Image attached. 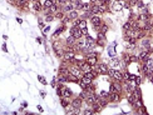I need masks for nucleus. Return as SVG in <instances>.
<instances>
[{
	"instance_id": "1",
	"label": "nucleus",
	"mask_w": 153,
	"mask_h": 115,
	"mask_svg": "<svg viewBox=\"0 0 153 115\" xmlns=\"http://www.w3.org/2000/svg\"><path fill=\"white\" fill-rule=\"evenodd\" d=\"M69 73L70 74H73L74 76H77L78 79H82L83 78V75H84V73H83V70L81 69V66H72V68H69Z\"/></svg>"
},
{
	"instance_id": "2",
	"label": "nucleus",
	"mask_w": 153,
	"mask_h": 115,
	"mask_svg": "<svg viewBox=\"0 0 153 115\" xmlns=\"http://www.w3.org/2000/svg\"><path fill=\"white\" fill-rule=\"evenodd\" d=\"M70 35H73L75 39H81L83 36V31H82V29H79L78 26H73L70 29Z\"/></svg>"
},
{
	"instance_id": "3",
	"label": "nucleus",
	"mask_w": 153,
	"mask_h": 115,
	"mask_svg": "<svg viewBox=\"0 0 153 115\" xmlns=\"http://www.w3.org/2000/svg\"><path fill=\"white\" fill-rule=\"evenodd\" d=\"M90 21H92L93 26L97 28V29H99L102 25H103V23H102V19H100L99 16H96V15H93V16L90 18Z\"/></svg>"
},
{
	"instance_id": "4",
	"label": "nucleus",
	"mask_w": 153,
	"mask_h": 115,
	"mask_svg": "<svg viewBox=\"0 0 153 115\" xmlns=\"http://www.w3.org/2000/svg\"><path fill=\"white\" fill-rule=\"evenodd\" d=\"M122 91V86L119 84V81L111 84V93H121Z\"/></svg>"
},
{
	"instance_id": "5",
	"label": "nucleus",
	"mask_w": 153,
	"mask_h": 115,
	"mask_svg": "<svg viewBox=\"0 0 153 115\" xmlns=\"http://www.w3.org/2000/svg\"><path fill=\"white\" fill-rule=\"evenodd\" d=\"M97 70L99 74H108V66L105 65V64H99V65L97 66Z\"/></svg>"
},
{
	"instance_id": "6",
	"label": "nucleus",
	"mask_w": 153,
	"mask_h": 115,
	"mask_svg": "<svg viewBox=\"0 0 153 115\" xmlns=\"http://www.w3.org/2000/svg\"><path fill=\"white\" fill-rule=\"evenodd\" d=\"M74 10V4H72V3H67V4H64L63 5V10L62 11H67V13H70Z\"/></svg>"
},
{
	"instance_id": "7",
	"label": "nucleus",
	"mask_w": 153,
	"mask_h": 115,
	"mask_svg": "<svg viewBox=\"0 0 153 115\" xmlns=\"http://www.w3.org/2000/svg\"><path fill=\"white\" fill-rule=\"evenodd\" d=\"M112 78H114L117 81H122L123 80V74L121 73L119 70H114V73H113V76Z\"/></svg>"
},
{
	"instance_id": "8",
	"label": "nucleus",
	"mask_w": 153,
	"mask_h": 115,
	"mask_svg": "<svg viewBox=\"0 0 153 115\" xmlns=\"http://www.w3.org/2000/svg\"><path fill=\"white\" fill-rule=\"evenodd\" d=\"M82 98H75L74 100H72V105L74 108H81L82 106Z\"/></svg>"
},
{
	"instance_id": "9",
	"label": "nucleus",
	"mask_w": 153,
	"mask_h": 115,
	"mask_svg": "<svg viewBox=\"0 0 153 115\" xmlns=\"http://www.w3.org/2000/svg\"><path fill=\"white\" fill-rule=\"evenodd\" d=\"M62 96L63 98H70L72 96V91H70V89H68V88H63L62 89Z\"/></svg>"
},
{
	"instance_id": "10",
	"label": "nucleus",
	"mask_w": 153,
	"mask_h": 115,
	"mask_svg": "<svg viewBox=\"0 0 153 115\" xmlns=\"http://www.w3.org/2000/svg\"><path fill=\"white\" fill-rule=\"evenodd\" d=\"M81 69L83 70V73H89V71H92V70H93V69H92V65H89V64L87 63V61H85V63L83 64V65L81 66Z\"/></svg>"
},
{
	"instance_id": "11",
	"label": "nucleus",
	"mask_w": 153,
	"mask_h": 115,
	"mask_svg": "<svg viewBox=\"0 0 153 115\" xmlns=\"http://www.w3.org/2000/svg\"><path fill=\"white\" fill-rule=\"evenodd\" d=\"M104 43H105V36H104V34L103 33H98V44L99 45H104Z\"/></svg>"
},
{
	"instance_id": "12",
	"label": "nucleus",
	"mask_w": 153,
	"mask_h": 115,
	"mask_svg": "<svg viewBox=\"0 0 153 115\" xmlns=\"http://www.w3.org/2000/svg\"><path fill=\"white\" fill-rule=\"evenodd\" d=\"M63 56H64V60L69 61V60H72L73 58H74V51H65Z\"/></svg>"
},
{
	"instance_id": "13",
	"label": "nucleus",
	"mask_w": 153,
	"mask_h": 115,
	"mask_svg": "<svg viewBox=\"0 0 153 115\" xmlns=\"http://www.w3.org/2000/svg\"><path fill=\"white\" fill-rule=\"evenodd\" d=\"M77 40H78V39H75L74 36H73V35H70V36L67 39V45H68V46H73V45H74L75 43H77Z\"/></svg>"
},
{
	"instance_id": "14",
	"label": "nucleus",
	"mask_w": 153,
	"mask_h": 115,
	"mask_svg": "<svg viewBox=\"0 0 153 115\" xmlns=\"http://www.w3.org/2000/svg\"><path fill=\"white\" fill-rule=\"evenodd\" d=\"M109 99H111L112 101H119L118 93H111V94H109Z\"/></svg>"
},
{
	"instance_id": "15",
	"label": "nucleus",
	"mask_w": 153,
	"mask_h": 115,
	"mask_svg": "<svg viewBox=\"0 0 153 115\" xmlns=\"http://www.w3.org/2000/svg\"><path fill=\"white\" fill-rule=\"evenodd\" d=\"M87 63L89 64V65H96L97 64V58L96 56H88V59H87Z\"/></svg>"
},
{
	"instance_id": "16",
	"label": "nucleus",
	"mask_w": 153,
	"mask_h": 115,
	"mask_svg": "<svg viewBox=\"0 0 153 115\" xmlns=\"http://www.w3.org/2000/svg\"><path fill=\"white\" fill-rule=\"evenodd\" d=\"M148 19H149L148 14H139V16H138V21H144V23H147Z\"/></svg>"
},
{
	"instance_id": "17",
	"label": "nucleus",
	"mask_w": 153,
	"mask_h": 115,
	"mask_svg": "<svg viewBox=\"0 0 153 115\" xmlns=\"http://www.w3.org/2000/svg\"><path fill=\"white\" fill-rule=\"evenodd\" d=\"M90 11L93 13V15H94V14H99V13H100V10H99V5L93 4V5H92V8H90Z\"/></svg>"
},
{
	"instance_id": "18",
	"label": "nucleus",
	"mask_w": 153,
	"mask_h": 115,
	"mask_svg": "<svg viewBox=\"0 0 153 115\" xmlns=\"http://www.w3.org/2000/svg\"><path fill=\"white\" fill-rule=\"evenodd\" d=\"M41 8H43V5H41L39 1H34V4H33V9H34L35 11H40Z\"/></svg>"
},
{
	"instance_id": "19",
	"label": "nucleus",
	"mask_w": 153,
	"mask_h": 115,
	"mask_svg": "<svg viewBox=\"0 0 153 115\" xmlns=\"http://www.w3.org/2000/svg\"><path fill=\"white\" fill-rule=\"evenodd\" d=\"M92 109H93L94 113H99V111L102 110V106L99 105V103H94V104L92 105Z\"/></svg>"
},
{
	"instance_id": "20",
	"label": "nucleus",
	"mask_w": 153,
	"mask_h": 115,
	"mask_svg": "<svg viewBox=\"0 0 153 115\" xmlns=\"http://www.w3.org/2000/svg\"><path fill=\"white\" fill-rule=\"evenodd\" d=\"M130 29H132V20L127 21V23L123 25V30L124 31H128V30H130Z\"/></svg>"
},
{
	"instance_id": "21",
	"label": "nucleus",
	"mask_w": 153,
	"mask_h": 115,
	"mask_svg": "<svg viewBox=\"0 0 153 115\" xmlns=\"http://www.w3.org/2000/svg\"><path fill=\"white\" fill-rule=\"evenodd\" d=\"M59 73H60L62 75H68V74H69V69H68V68H65L64 65H62L60 69H59Z\"/></svg>"
},
{
	"instance_id": "22",
	"label": "nucleus",
	"mask_w": 153,
	"mask_h": 115,
	"mask_svg": "<svg viewBox=\"0 0 153 115\" xmlns=\"http://www.w3.org/2000/svg\"><path fill=\"white\" fill-rule=\"evenodd\" d=\"M70 20H75V19H78V13L75 11V10H73V11H70L69 13V16H68Z\"/></svg>"
},
{
	"instance_id": "23",
	"label": "nucleus",
	"mask_w": 153,
	"mask_h": 115,
	"mask_svg": "<svg viewBox=\"0 0 153 115\" xmlns=\"http://www.w3.org/2000/svg\"><path fill=\"white\" fill-rule=\"evenodd\" d=\"M121 64V61H119V59H117V58H113V59L111 60V65L112 66H118Z\"/></svg>"
},
{
	"instance_id": "24",
	"label": "nucleus",
	"mask_w": 153,
	"mask_h": 115,
	"mask_svg": "<svg viewBox=\"0 0 153 115\" xmlns=\"http://www.w3.org/2000/svg\"><path fill=\"white\" fill-rule=\"evenodd\" d=\"M92 80H93V79L87 78V76H84V75H83V78H82V81H83V83H85L87 85H90V84H92Z\"/></svg>"
},
{
	"instance_id": "25",
	"label": "nucleus",
	"mask_w": 153,
	"mask_h": 115,
	"mask_svg": "<svg viewBox=\"0 0 153 115\" xmlns=\"http://www.w3.org/2000/svg\"><path fill=\"white\" fill-rule=\"evenodd\" d=\"M90 8H92L90 4H83V5H82V10H83V11H89Z\"/></svg>"
},
{
	"instance_id": "26",
	"label": "nucleus",
	"mask_w": 153,
	"mask_h": 115,
	"mask_svg": "<svg viewBox=\"0 0 153 115\" xmlns=\"http://www.w3.org/2000/svg\"><path fill=\"white\" fill-rule=\"evenodd\" d=\"M78 28H79V29H85V28H87V21H85V20H81V23H79Z\"/></svg>"
},
{
	"instance_id": "27",
	"label": "nucleus",
	"mask_w": 153,
	"mask_h": 115,
	"mask_svg": "<svg viewBox=\"0 0 153 115\" xmlns=\"http://www.w3.org/2000/svg\"><path fill=\"white\" fill-rule=\"evenodd\" d=\"M107 31H108V26H107V25H102V26H100V33L105 34Z\"/></svg>"
},
{
	"instance_id": "28",
	"label": "nucleus",
	"mask_w": 153,
	"mask_h": 115,
	"mask_svg": "<svg viewBox=\"0 0 153 115\" xmlns=\"http://www.w3.org/2000/svg\"><path fill=\"white\" fill-rule=\"evenodd\" d=\"M62 31H63V28H59V29H58V30H56L55 33H54V35H53V38H56V36H58V35H59V34L62 33Z\"/></svg>"
},
{
	"instance_id": "29",
	"label": "nucleus",
	"mask_w": 153,
	"mask_h": 115,
	"mask_svg": "<svg viewBox=\"0 0 153 115\" xmlns=\"http://www.w3.org/2000/svg\"><path fill=\"white\" fill-rule=\"evenodd\" d=\"M122 8H123V5H122L121 3H117V4L114 5V9H115V10H122Z\"/></svg>"
},
{
	"instance_id": "30",
	"label": "nucleus",
	"mask_w": 153,
	"mask_h": 115,
	"mask_svg": "<svg viewBox=\"0 0 153 115\" xmlns=\"http://www.w3.org/2000/svg\"><path fill=\"white\" fill-rule=\"evenodd\" d=\"M141 14H148L147 6H142V8H141Z\"/></svg>"
},
{
	"instance_id": "31",
	"label": "nucleus",
	"mask_w": 153,
	"mask_h": 115,
	"mask_svg": "<svg viewBox=\"0 0 153 115\" xmlns=\"http://www.w3.org/2000/svg\"><path fill=\"white\" fill-rule=\"evenodd\" d=\"M62 106H64V108H67V106H68V101H67V98H63V100H62Z\"/></svg>"
},
{
	"instance_id": "32",
	"label": "nucleus",
	"mask_w": 153,
	"mask_h": 115,
	"mask_svg": "<svg viewBox=\"0 0 153 115\" xmlns=\"http://www.w3.org/2000/svg\"><path fill=\"white\" fill-rule=\"evenodd\" d=\"M84 114L85 115H90V114H94V111H93V109H85L84 110Z\"/></svg>"
},
{
	"instance_id": "33",
	"label": "nucleus",
	"mask_w": 153,
	"mask_h": 115,
	"mask_svg": "<svg viewBox=\"0 0 153 115\" xmlns=\"http://www.w3.org/2000/svg\"><path fill=\"white\" fill-rule=\"evenodd\" d=\"M109 94H111V93H109ZM109 94L105 93V91H100V96L102 98H109Z\"/></svg>"
},
{
	"instance_id": "34",
	"label": "nucleus",
	"mask_w": 153,
	"mask_h": 115,
	"mask_svg": "<svg viewBox=\"0 0 153 115\" xmlns=\"http://www.w3.org/2000/svg\"><path fill=\"white\" fill-rule=\"evenodd\" d=\"M137 3H138V0H129V6H134V5H137Z\"/></svg>"
},
{
	"instance_id": "35",
	"label": "nucleus",
	"mask_w": 153,
	"mask_h": 115,
	"mask_svg": "<svg viewBox=\"0 0 153 115\" xmlns=\"http://www.w3.org/2000/svg\"><path fill=\"white\" fill-rule=\"evenodd\" d=\"M63 13H64V11H60V13H56V15H55V16H56L58 19H64V18H63Z\"/></svg>"
},
{
	"instance_id": "36",
	"label": "nucleus",
	"mask_w": 153,
	"mask_h": 115,
	"mask_svg": "<svg viewBox=\"0 0 153 115\" xmlns=\"http://www.w3.org/2000/svg\"><path fill=\"white\" fill-rule=\"evenodd\" d=\"M79 23H81V20H79V19H75L74 21H73V26H78Z\"/></svg>"
},
{
	"instance_id": "37",
	"label": "nucleus",
	"mask_w": 153,
	"mask_h": 115,
	"mask_svg": "<svg viewBox=\"0 0 153 115\" xmlns=\"http://www.w3.org/2000/svg\"><path fill=\"white\" fill-rule=\"evenodd\" d=\"M129 78H130V75H129L128 73H124V74H123V79H126V80H129Z\"/></svg>"
},
{
	"instance_id": "38",
	"label": "nucleus",
	"mask_w": 153,
	"mask_h": 115,
	"mask_svg": "<svg viewBox=\"0 0 153 115\" xmlns=\"http://www.w3.org/2000/svg\"><path fill=\"white\" fill-rule=\"evenodd\" d=\"M138 59H139V58H137V56H130V59H129V60L136 63V61H138Z\"/></svg>"
},
{
	"instance_id": "39",
	"label": "nucleus",
	"mask_w": 153,
	"mask_h": 115,
	"mask_svg": "<svg viewBox=\"0 0 153 115\" xmlns=\"http://www.w3.org/2000/svg\"><path fill=\"white\" fill-rule=\"evenodd\" d=\"M38 79H39V80H40V83H43V84H47V81H45V79H44V78H43V76H39Z\"/></svg>"
},
{
	"instance_id": "40",
	"label": "nucleus",
	"mask_w": 153,
	"mask_h": 115,
	"mask_svg": "<svg viewBox=\"0 0 153 115\" xmlns=\"http://www.w3.org/2000/svg\"><path fill=\"white\" fill-rule=\"evenodd\" d=\"M114 54H115V51L113 50V48H111V49H109V55H111V56H113Z\"/></svg>"
},
{
	"instance_id": "41",
	"label": "nucleus",
	"mask_w": 153,
	"mask_h": 115,
	"mask_svg": "<svg viewBox=\"0 0 153 115\" xmlns=\"http://www.w3.org/2000/svg\"><path fill=\"white\" fill-rule=\"evenodd\" d=\"M58 3H59V4H63V5H64V4H67V3H68V0H58Z\"/></svg>"
},
{
	"instance_id": "42",
	"label": "nucleus",
	"mask_w": 153,
	"mask_h": 115,
	"mask_svg": "<svg viewBox=\"0 0 153 115\" xmlns=\"http://www.w3.org/2000/svg\"><path fill=\"white\" fill-rule=\"evenodd\" d=\"M68 1H69V3H72V4H74V5H75V4H77L78 1H81V0H68Z\"/></svg>"
},
{
	"instance_id": "43",
	"label": "nucleus",
	"mask_w": 153,
	"mask_h": 115,
	"mask_svg": "<svg viewBox=\"0 0 153 115\" xmlns=\"http://www.w3.org/2000/svg\"><path fill=\"white\" fill-rule=\"evenodd\" d=\"M52 20H53V16H49V15L47 16V21H52Z\"/></svg>"
},
{
	"instance_id": "44",
	"label": "nucleus",
	"mask_w": 153,
	"mask_h": 115,
	"mask_svg": "<svg viewBox=\"0 0 153 115\" xmlns=\"http://www.w3.org/2000/svg\"><path fill=\"white\" fill-rule=\"evenodd\" d=\"M38 110L41 113V111H43V108H41V106H38Z\"/></svg>"
},
{
	"instance_id": "45",
	"label": "nucleus",
	"mask_w": 153,
	"mask_h": 115,
	"mask_svg": "<svg viewBox=\"0 0 153 115\" xmlns=\"http://www.w3.org/2000/svg\"><path fill=\"white\" fill-rule=\"evenodd\" d=\"M90 1H92V3L94 4V3H98V1H99V0H90Z\"/></svg>"
},
{
	"instance_id": "46",
	"label": "nucleus",
	"mask_w": 153,
	"mask_h": 115,
	"mask_svg": "<svg viewBox=\"0 0 153 115\" xmlns=\"http://www.w3.org/2000/svg\"><path fill=\"white\" fill-rule=\"evenodd\" d=\"M32 1H38V0H32Z\"/></svg>"
}]
</instances>
